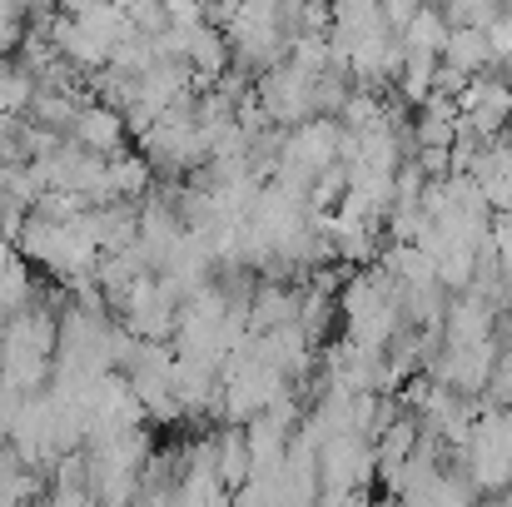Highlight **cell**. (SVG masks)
<instances>
[{
	"instance_id": "1",
	"label": "cell",
	"mask_w": 512,
	"mask_h": 507,
	"mask_svg": "<svg viewBox=\"0 0 512 507\" xmlns=\"http://www.w3.org/2000/svg\"><path fill=\"white\" fill-rule=\"evenodd\" d=\"M458 115H463V135L478 145H493L512 125V85L503 75H473L468 90L458 95Z\"/></svg>"
},
{
	"instance_id": "2",
	"label": "cell",
	"mask_w": 512,
	"mask_h": 507,
	"mask_svg": "<svg viewBox=\"0 0 512 507\" xmlns=\"http://www.w3.org/2000/svg\"><path fill=\"white\" fill-rule=\"evenodd\" d=\"M254 95H259V110L269 115V125H279V130H294V125L314 120V75H304L289 60L279 70L259 75Z\"/></svg>"
},
{
	"instance_id": "3",
	"label": "cell",
	"mask_w": 512,
	"mask_h": 507,
	"mask_svg": "<svg viewBox=\"0 0 512 507\" xmlns=\"http://www.w3.org/2000/svg\"><path fill=\"white\" fill-rule=\"evenodd\" d=\"M50 45H55L85 80H95V75L110 65V45H105L100 35H90L70 10H55V20H50Z\"/></svg>"
},
{
	"instance_id": "4",
	"label": "cell",
	"mask_w": 512,
	"mask_h": 507,
	"mask_svg": "<svg viewBox=\"0 0 512 507\" xmlns=\"http://www.w3.org/2000/svg\"><path fill=\"white\" fill-rule=\"evenodd\" d=\"M70 140H75V145H85L90 155L115 160V155H125V150H130V125H125V115H120V110H110V105L90 100V105L80 110V120H75Z\"/></svg>"
},
{
	"instance_id": "5",
	"label": "cell",
	"mask_w": 512,
	"mask_h": 507,
	"mask_svg": "<svg viewBox=\"0 0 512 507\" xmlns=\"http://www.w3.org/2000/svg\"><path fill=\"white\" fill-rule=\"evenodd\" d=\"M493 324H498V304H493V299H483V294H458V299L448 304L443 338H448V348H458V343H483V338H493Z\"/></svg>"
},
{
	"instance_id": "6",
	"label": "cell",
	"mask_w": 512,
	"mask_h": 507,
	"mask_svg": "<svg viewBox=\"0 0 512 507\" xmlns=\"http://www.w3.org/2000/svg\"><path fill=\"white\" fill-rule=\"evenodd\" d=\"M90 229H95V239H100L105 254L135 249V244H140V204H135V199L95 204V209H90Z\"/></svg>"
},
{
	"instance_id": "7",
	"label": "cell",
	"mask_w": 512,
	"mask_h": 507,
	"mask_svg": "<svg viewBox=\"0 0 512 507\" xmlns=\"http://www.w3.org/2000/svg\"><path fill=\"white\" fill-rule=\"evenodd\" d=\"M299 309H304V294H299V289L259 284V289H254V299H249V334L289 329V324H299Z\"/></svg>"
},
{
	"instance_id": "8",
	"label": "cell",
	"mask_w": 512,
	"mask_h": 507,
	"mask_svg": "<svg viewBox=\"0 0 512 507\" xmlns=\"http://www.w3.org/2000/svg\"><path fill=\"white\" fill-rule=\"evenodd\" d=\"M448 35H453V20H448V10H443V5H423V10L398 30V40H403V50H408V55H433V60H443Z\"/></svg>"
},
{
	"instance_id": "9",
	"label": "cell",
	"mask_w": 512,
	"mask_h": 507,
	"mask_svg": "<svg viewBox=\"0 0 512 507\" xmlns=\"http://www.w3.org/2000/svg\"><path fill=\"white\" fill-rule=\"evenodd\" d=\"M443 65H453V70H463L468 80L473 75H488L498 60H493V45H488V30H478V25H453V35H448V45H443Z\"/></svg>"
},
{
	"instance_id": "10",
	"label": "cell",
	"mask_w": 512,
	"mask_h": 507,
	"mask_svg": "<svg viewBox=\"0 0 512 507\" xmlns=\"http://www.w3.org/2000/svg\"><path fill=\"white\" fill-rule=\"evenodd\" d=\"M70 15H75L90 35H100L110 50L135 35V25H130V15H125V0H70Z\"/></svg>"
},
{
	"instance_id": "11",
	"label": "cell",
	"mask_w": 512,
	"mask_h": 507,
	"mask_svg": "<svg viewBox=\"0 0 512 507\" xmlns=\"http://www.w3.org/2000/svg\"><path fill=\"white\" fill-rule=\"evenodd\" d=\"M155 189V165L140 155V150H125V155H115L110 160V194L115 199H145Z\"/></svg>"
},
{
	"instance_id": "12",
	"label": "cell",
	"mask_w": 512,
	"mask_h": 507,
	"mask_svg": "<svg viewBox=\"0 0 512 507\" xmlns=\"http://www.w3.org/2000/svg\"><path fill=\"white\" fill-rule=\"evenodd\" d=\"M35 90H40V80H35L15 55H0V115H20V120H25Z\"/></svg>"
},
{
	"instance_id": "13",
	"label": "cell",
	"mask_w": 512,
	"mask_h": 507,
	"mask_svg": "<svg viewBox=\"0 0 512 507\" xmlns=\"http://www.w3.org/2000/svg\"><path fill=\"white\" fill-rule=\"evenodd\" d=\"M30 304H35V279H30V264L15 259V264L0 269V314L10 319V314H20Z\"/></svg>"
},
{
	"instance_id": "14",
	"label": "cell",
	"mask_w": 512,
	"mask_h": 507,
	"mask_svg": "<svg viewBox=\"0 0 512 507\" xmlns=\"http://www.w3.org/2000/svg\"><path fill=\"white\" fill-rule=\"evenodd\" d=\"M433 75H438V60L433 55H408L403 60V75H398V95L408 105H423L433 95Z\"/></svg>"
},
{
	"instance_id": "15",
	"label": "cell",
	"mask_w": 512,
	"mask_h": 507,
	"mask_svg": "<svg viewBox=\"0 0 512 507\" xmlns=\"http://www.w3.org/2000/svg\"><path fill=\"white\" fill-rule=\"evenodd\" d=\"M443 10H448L453 25H478V30H488V25L503 15V0H448Z\"/></svg>"
},
{
	"instance_id": "16",
	"label": "cell",
	"mask_w": 512,
	"mask_h": 507,
	"mask_svg": "<svg viewBox=\"0 0 512 507\" xmlns=\"http://www.w3.org/2000/svg\"><path fill=\"white\" fill-rule=\"evenodd\" d=\"M125 15L140 35H165L170 30V15H165V0H125Z\"/></svg>"
},
{
	"instance_id": "17",
	"label": "cell",
	"mask_w": 512,
	"mask_h": 507,
	"mask_svg": "<svg viewBox=\"0 0 512 507\" xmlns=\"http://www.w3.org/2000/svg\"><path fill=\"white\" fill-rule=\"evenodd\" d=\"M25 45V10L15 0H0V55H15Z\"/></svg>"
},
{
	"instance_id": "18",
	"label": "cell",
	"mask_w": 512,
	"mask_h": 507,
	"mask_svg": "<svg viewBox=\"0 0 512 507\" xmlns=\"http://www.w3.org/2000/svg\"><path fill=\"white\" fill-rule=\"evenodd\" d=\"M165 15H170L174 30H194L209 20V0H165Z\"/></svg>"
},
{
	"instance_id": "19",
	"label": "cell",
	"mask_w": 512,
	"mask_h": 507,
	"mask_svg": "<svg viewBox=\"0 0 512 507\" xmlns=\"http://www.w3.org/2000/svg\"><path fill=\"white\" fill-rule=\"evenodd\" d=\"M20 413H25V393H15V388H5V383H0V443H10V438H15Z\"/></svg>"
},
{
	"instance_id": "20",
	"label": "cell",
	"mask_w": 512,
	"mask_h": 507,
	"mask_svg": "<svg viewBox=\"0 0 512 507\" xmlns=\"http://www.w3.org/2000/svg\"><path fill=\"white\" fill-rule=\"evenodd\" d=\"M488 45H493V60H512V15H498L488 25Z\"/></svg>"
},
{
	"instance_id": "21",
	"label": "cell",
	"mask_w": 512,
	"mask_h": 507,
	"mask_svg": "<svg viewBox=\"0 0 512 507\" xmlns=\"http://www.w3.org/2000/svg\"><path fill=\"white\" fill-rule=\"evenodd\" d=\"M329 5H334V20H339V15H363V10H378L383 0H329Z\"/></svg>"
}]
</instances>
